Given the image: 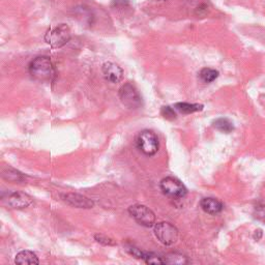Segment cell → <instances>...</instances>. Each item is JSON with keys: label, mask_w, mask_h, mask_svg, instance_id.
Listing matches in <instances>:
<instances>
[{"label": "cell", "mask_w": 265, "mask_h": 265, "mask_svg": "<svg viewBox=\"0 0 265 265\" xmlns=\"http://www.w3.org/2000/svg\"><path fill=\"white\" fill-rule=\"evenodd\" d=\"M29 73L31 77L37 81H51L54 77V69L52 62L47 56H38L29 64Z\"/></svg>", "instance_id": "obj_1"}, {"label": "cell", "mask_w": 265, "mask_h": 265, "mask_svg": "<svg viewBox=\"0 0 265 265\" xmlns=\"http://www.w3.org/2000/svg\"><path fill=\"white\" fill-rule=\"evenodd\" d=\"M71 39V30L67 24H60L49 29L45 35V40L53 48H61Z\"/></svg>", "instance_id": "obj_2"}, {"label": "cell", "mask_w": 265, "mask_h": 265, "mask_svg": "<svg viewBox=\"0 0 265 265\" xmlns=\"http://www.w3.org/2000/svg\"><path fill=\"white\" fill-rule=\"evenodd\" d=\"M136 144L140 151L146 156H153L159 150V139L152 130L144 129L139 132Z\"/></svg>", "instance_id": "obj_3"}, {"label": "cell", "mask_w": 265, "mask_h": 265, "mask_svg": "<svg viewBox=\"0 0 265 265\" xmlns=\"http://www.w3.org/2000/svg\"><path fill=\"white\" fill-rule=\"evenodd\" d=\"M119 98L121 103L129 109H137L142 105V99L138 90L129 82L120 87Z\"/></svg>", "instance_id": "obj_4"}, {"label": "cell", "mask_w": 265, "mask_h": 265, "mask_svg": "<svg viewBox=\"0 0 265 265\" xmlns=\"http://www.w3.org/2000/svg\"><path fill=\"white\" fill-rule=\"evenodd\" d=\"M128 212L138 224L144 227H152L156 222V215L151 209L142 204L131 205Z\"/></svg>", "instance_id": "obj_5"}, {"label": "cell", "mask_w": 265, "mask_h": 265, "mask_svg": "<svg viewBox=\"0 0 265 265\" xmlns=\"http://www.w3.org/2000/svg\"><path fill=\"white\" fill-rule=\"evenodd\" d=\"M154 234L157 238L165 246H171L179 239V230L172 224L167 222L158 223L154 226Z\"/></svg>", "instance_id": "obj_6"}, {"label": "cell", "mask_w": 265, "mask_h": 265, "mask_svg": "<svg viewBox=\"0 0 265 265\" xmlns=\"http://www.w3.org/2000/svg\"><path fill=\"white\" fill-rule=\"evenodd\" d=\"M160 187L165 195L173 199H180L187 195L186 187L178 179L166 178L162 180Z\"/></svg>", "instance_id": "obj_7"}, {"label": "cell", "mask_w": 265, "mask_h": 265, "mask_svg": "<svg viewBox=\"0 0 265 265\" xmlns=\"http://www.w3.org/2000/svg\"><path fill=\"white\" fill-rule=\"evenodd\" d=\"M102 71L105 79L111 83H118L122 80L123 71L118 64L114 62H105L103 64Z\"/></svg>", "instance_id": "obj_8"}, {"label": "cell", "mask_w": 265, "mask_h": 265, "mask_svg": "<svg viewBox=\"0 0 265 265\" xmlns=\"http://www.w3.org/2000/svg\"><path fill=\"white\" fill-rule=\"evenodd\" d=\"M7 201L11 207L22 209V208L28 207L32 203V198L25 193L14 192L8 196Z\"/></svg>", "instance_id": "obj_9"}, {"label": "cell", "mask_w": 265, "mask_h": 265, "mask_svg": "<svg viewBox=\"0 0 265 265\" xmlns=\"http://www.w3.org/2000/svg\"><path fill=\"white\" fill-rule=\"evenodd\" d=\"M63 200L71 206L77 208H92L94 206V201L85 196L69 193L63 195Z\"/></svg>", "instance_id": "obj_10"}, {"label": "cell", "mask_w": 265, "mask_h": 265, "mask_svg": "<svg viewBox=\"0 0 265 265\" xmlns=\"http://www.w3.org/2000/svg\"><path fill=\"white\" fill-rule=\"evenodd\" d=\"M200 205H201L202 209L209 214H216L222 211V209H223L222 202L215 198H210V197L202 199L200 202Z\"/></svg>", "instance_id": "obj_11"}, {"label": "cell", "mask_w": 265, "mask_h": 265, "mask_svg": "<svg viewBox=\"0 0 265 265\" xmlns=\"http://www.w3.org/2000/svg\"><path fill=\"white\" fill-rule=\"evenodd\" d=\"M15 263L20 265H26V264H38V258L37 256L31 252V251H21L17 254L15 258Z\"/></svg>", "instance_id": "obj_12"}, {"label": "cell", "mask_w": 265, "mask_h": 265, "mask_svg": "<svg viewBox=\"0 0 265 265\" xmlns=\"http://www.w3.org/2000/svg\"><path fill=\"white\" fill-rule=\"evenodd\" d=\"M174 108L183 114H191L203 109L202 105L199 104H189V103H178L174 105Z\"/></svg>", "instance_id": "obj_13"}, {"label": "cell", "mask_w": 265, "mask_h": 265, "mask_svg": "<svg viewBox=\"0 0 265 265\" xmlns=\"http://www.w3.org/2000/svg\"><path fill=\"white\" fill-rule=\"evenodd\" d=\"M199 77L204 83H211L218 77V72L213 69L205 68L201 70V72L199 73Z\"/></svg>", "instance_id": "obj_14"}, {"label": "cell", "mask_w": 265, "mask_h": 265, "mask_svg": "<svg viewBox=\"0 0 265 265\" xmlns=\"http://www.w3.org/2000/svg\"><path fill=\"white\" fill-rule=\"evenodd\" d=\"M213 125L216 129L223 131V132H230L233 130L234 126L233 123L228 120L227 118H218L213 122Z\"/></svg>", "instance_id": "obj_15"}, {"label": "cell", "mask_w": 265, "mask_h": 265, "mask_svg": "<svg viewBox=\"0 0 265 265\" xmlns=\"http://www.w3.org/2000/svg\"><path fill=\"white\" fill-rule=\"evenodd\" d=\"M164 262L167 264H185L188 263V259L182 254L170 253L165 257Z\"/></svg>", "instance_id": "obj_16"}, {"label": "cell", "mask_w": 265, "mask_h": 265, "mask_svg": "<svg viewBox=\"0 0 265 265\" xmlns=\"http://www.w3.org/2000/svg\"><path fill=\"white\" fill-rule=\"evenodd\" d=\"M143 260L148 264H165L164 259L153 253H144Z\"/></svg>", "instance_id": "obj_17"}, {"label": "cell", "mask_w": 265, "mask_h": 265, "mask_svg": "<svg viewBox=\"0 0 265 265\" xmlns=\"http://www.w3.org/2000/svg\"><path fill=\"white\" fill-rule=\"evenodd\" d=\"M161 113H162V115H163L166 119L173 120V119L176 118V114H175V112H174V109L171 108V107H169V106L163 107Z\"/></svg>", "instance_id": "obj_18"}, {"label": "cell", "mask_w": 265, "mask_h": 265, "mask_svg": "<svg viewBox=\"0 0 265 265\" xmlns=\"http://www.w3.org/2000/svg\"><path fill=\"white\" fill-rule=\"evenodd\" d=\"M126 251H127L130 255H132V256L136 257V258L143 259V257H144V253H143L142 251H140L138 248L134 247V246H127V247H126Z\"/></svg>", "instance_id": "obj_19"}, {"label": "cell", "mask_w": 265, "mask_h": 265, "mask_svg": "<svg viewBox=\"0 0 265 265\" xmlns=\"http://www.w3.org/2000/svg\"><path fill=\"white\" fill-rule=\"evenodd\" d=\"M96 237V239H97V241L98 242H100V244H102V245H104V246H114L115 245V241L113 240V239H111V238H109V237H106V236H104V235H96L95 236Z\"/></svg>", "instance_id": "obj_20"}, {"label": "cell", "mask_w": 265, "mask_h": 265, "mask_svg": "<svg viewBox=\"0 0 265 265\" xmlns=\"http://www.w3.org/2000/svg\"><path fill=\"white\" fill-rule=\"evenodd\" d=\"M161 2H166V0H161Z\"/></svg>", "instance_id": "obj_21"}]
</instances>
